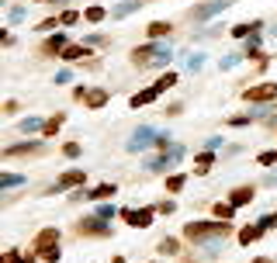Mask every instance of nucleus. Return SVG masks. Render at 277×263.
I'll list each match as a JSON object with an SVG mask.
<instances>
[{
	"instance_id": "1",
	"label": "nucleus",
	"mask_w": 277,
	"mask_h": 263,
	"mask_svg": "<svg viewBox=\"0 0 277 263\" xmlns=\"http://www.w3.org/2000/svg\"><path fill=\"white\" fill-rule=\"evenodd\" d=\"M170 59H173V52H170L166 42H149V45L132 49V63L136 66H166Z\"/></svg>"
},
{
	"instance_id": "2",
	"label": "nucleus",
	"mask_w": 277,
	"mask_h": 263,
	"mask_svg": "<svg viewBox=\"0 0 277 263\" xmlns=\"http://www.w3.org/2000/svg\"><path fill=\"white\" fill-rule=\"evenodd\" d=\"M232 232V225L229 222H191L187 229H184V236L191 239V243H205V239H225Z\"/></svg>"
},
{
	"instance_id": "3",
	"label": "nucleus",
	"mask_w": 277,
	"mask_h": 263,
	"mask_svg": "<svg viewBox=\"0 0 277 263\" xmlns=\"http://www.w3.org/2000/svg\"><path fill=\"white\" fill-rule=\"evenodd\" d=\"M35 253L49 263L59 260V229H42V232L35 236Z\"/></svg>"
},
{
	"instance_id": "4",
	"label": "nucleus",
	"mask_w": 277,
	"mask_h": 263,
	"mask_svg": "<svg viewBox=\"0 0 277 263\" xmlns=\"http://www.w3.org/2000/svg\"><path fill=\"white\" fill-rule=\"evenodd\" d=\"M180 159H184V145H177V142H173V145H170V149H163V152H159L156 159H149V163H145V170H149V173H156V170L177 166Z\"/></svg>"
},
{
	"instance_id": "5",
	"label": "nucleus",
	"mask_w": 277,
	"mask_h": 263,
	"mask_svg": "<svg viewBox=\"0 0 277 263\" xmlns=\"http://www.w3.org/2000/svg\"><path fill=\"white\" fill-rule=\"evenodd\" d=\"M156 138H159V132L156 129H142L132 135V142H129V152H142V149H149V145H156Z\"/></svg>"
},
{
	"instance_id": "6",
	"label": "nucleus",
	"mask_w": 277,
	"mask_h": 263,
	"mask_svg": "<svg viewBox=\"0 0 277 263\" xmlns=\"http://www.w3.org/2000/svg\"><path fill=\"white\" fill-rule=\"evenodd\" d=\"M122 218H125L132 229H149V225H152V208H138V211L136 208H125Z\"/></svg>"
},
{
	"instance_id": "7",
	"label": "nucleus",
	"mask_w": 277,
	"mask_h": 263,
	"mask_svg": "<svg viewBox=\"0 0 277 263\" xmlns=\"http://www.w3.org/2000/svg\"><path fill=\"white\" fill-rule=\"evenodd\" d=\"M243 97H246V101H253V104L274 101V97H277V83H260V87H250V90H246Z\"/></svg>"
},
{
	"instance_id": "8",
	"label": "nucleus",
	"mask_w": 277,
	"mask_h": 263,
	"mask_svg": "<svg viewBox=\"0 0 277 263\" xmlns=\"http://www.w3.org/2000/svg\"><path fill=\"white\" fill-rule=\"evenodd\" d=\"M225 7H229V0H211V3H201V7H194V10H191V21H208V17L222 14Z\"/></svg>"
},
{
	"instance_id": "9",
	"label": "nucleus",
	"mask_w": 277,
	"mask_h": 263,
	"mask_svg": "<svg viewBox=\"0 0 277 263\" xmlns=\"http://www.w3.org/2000/svg\"><path fill=\"white\" fill-rule=\"evenodd\" d=\"M83 180H87V170H66V173L56 180V187H52V191H69V187H80Z\"/></svg>"
},
{
	"instance_id": "10",
	"label": "nucleus",
	"mask_w": 277,
	"mask_h": 263,
	"mask_svg": "<svg viewBox=\"0 0 277 263\" xmlns=\"http://www.w3.org/2000/svg\"><path fill=\"white\" fill-rule=\"evenodd\" d=\"M80 236H108V225H104V218H83L80 222Z\"/></svg>"
},
{
	"instance_id": "11",
	"label": "nucleus",
	"mask_w": 277,
	"mask_h": 263,
	"mask_svg": "<svg viewBox=\"0 0 277 263\" xmlns=\"http://www.w3.org/2000/svg\"><path fill=\"white\" fill-rule=\"evenodd\" d=\"M63 49H66V35H63V31H56V35H52V38H45V45H42V52H45V56H52V52H56V56H63Z\"/></svg>"
},
{
	"instance_id": "12",
	"label": "nucleus",
	"mask_w": 277,
	"mask_h": 263,
	"mask_svg": "<svg viewBox=\"0 0 277 263\" xmlns=\"http://www.w3.org/2000/svg\"><path fill=\"white\" fill-rule=\"evenodd\" d=\"M76 197H90V201H104V197H115V184H111V180H108V184H97L94 191H87V194L80 191Z\"/></svg>"
},
{
	"instance_id": "13",
	"label": "nucleus",
	"mask_w": 277,
	"mask_h": 263,
	"mask_svg": "<svg viewBox=\"0 0 277 263\" xmlns=\"http://www.w3.org/2000/svg\"><path fill=\"white\" fill-rule=\"evenodd\" d=\"M59 59H66V63H83V59H90V52H87V45H66Z\"/></svg>"
},
{
	"instance_id": "14",
	"label": "nucleus",
	"mask_w": 277,
	"mask_h": 263,
	"mask_svg": "<svg viewBox=\"0 0 277 263\" xmlns=\"http://www.w3.org/2000/svg\"><path fill=\"white\" fill-rule=\"evenodd\" d=\"M156 97H159V90H156V87H149V90H138V94H132V101H129V104H132V108H145V104H152Z\"/></svg>"
},
{
	"instance_id": "15",
	"label": "nucleus",
	"mask_w": 277,
	"mask_h": 263,
	"mask_svg": "<svg viewBox=\"0 0 277 263\" xmlns=\"http://www.w3.org/2000/svg\"><path fill=\"white\" fill-rule=\"evenodd\" d=\"M264 232H267V229H264L260 222H257V225H246V229L239 232V243H243V246H250V243H257V239H260Z\"/></svg>"
},
{
	"instance_id": "16",
	"label": "nucleus",
	"mask_w": 277,
	"mask_h": 263,
	"mask_svg": "<svg viewBox=\"0 0 277 263\" xmlns=\"http://www.w3.org/2000/svg\"><path fill=\"white\" fill-rule=\"evenodd\" d=\"M253 194H257V191H253V184H250V187H236V191L229 194V201H232L236 208H243V204H250V201H253Z\"/></svg>"
},
{
	"instance_id": "17",
	"label": "nucleus",
	"mask_w": 277,
	"mask_h": 263,
	"mask_svg": "<svg viewBox=\"0 0 277 263\" xmlns=\"http://www.w3.org/2000/svg\"><path fill=\"white\" fill-rule=\"evenodd\" d=\"M260 31V21H250V24H236L232 28V38H250V35H257Z\"/></svg>"
},
{
	"instance_id": "18",
	"label": "nucleus",
	"mask_w": 277,
	"mask_h": 263,
	"mask_svg": "<svg viewBox=\"0 0 277 263\" xmlns=\"http://www.w3.org/2000/svg\"><path fill=\"white\" fill-rule=\"evenodd\" d=\"M42 145L38 142H28V145H10V149H3V156L10 159V156H28V152H38Z\"/></svg>"
},
{
	"instance_id": "19",
	"label": "nucleus",
	"mask_w": 277,
	"mask_h": 263,
	"mask_svg": "<svg viewBox=\"0 0 277 263\" xmlns=\"http://www.w3.org/2000/svg\"><path fill=\"white\" fill-rule=\"evenodd\" d=\"M108 104V90H87V108H104Z\"/></svg>"
},
{
	"instance_id": "20",
	"label": "nucleus",
	"mask_w": 277,
	"mask_h": 263,
	"mask_svg": "<svg viewBox=\"0 0 277 263\" xmlns=\"http://www.w3.org/2000/svg\"><path fill=\"white\" fill-rule=\"evenodd\" d=\"M198 173H208L211 170V163H215V149H205V152H198Z\"/></svg>"
},
{
	"instance_id": "21",
	"label": "nucleus",
	"mask_w": 277,
	"mask_h": 263,
	"mask_svg": "<svg viewBox=\"0 0 277 263\" xmlns=\"http://www.w3.org/2000/svg\"><path fill=\"white\" fill-rule=\"evenodd\" d=\"M142 3H136V0H125V3H118L115 10H111V17H129V14H136Z\"/></svg>"
},
{
	"instance_id": "22",
	"label": "nucleus",
	"mask_w": 277,
	"mask_h": 263,
	"mask_svg": "<svg viewBox=\"0 0 277 263\" xmlns=\"http://www.w3.org/2000/svg\"><path fill=\"white\" fill-rule=\"evenodd\" d=\"M145 31H149V38H163V35H170V31H173V28H170V24H166V21H152V24H149V28H145Z\"/></svg>"
},
{
	"instance_id": "23",
	"label": "nucleus",
	"mask_w": 277,
	"mask_h": 263,
	"mask_svg": "<svg viewBox=\"0 0 277 263\" xmlns=\"http://www.w3.org/2000/svg\"><path fill=\"white\" fill-rule=\"evenodd\" d=\"M215 215H218V218H222V222H229V218H232V215H236V204H232V201H225V204H222V201H218V204H215Z\"/></svg>"
},
{
	"instance_id": "24",
	"label": "nucleus",
	"mask_w": 277,
	"mask_h": 263,
	"mask_svg": "<svg viewBox=\"0 0 277 263\" xmlns=\"http://www.w3.org/2000/svg\"><path fill=\"white\" fill-rule=\"evenodd\" d=\"M17 129L28 135V132H42V129H45V122H42V118H24V122H21Z\"/></svg>"
},
{
	"instance_id": "25",
	"label": "nucleus",
	"mask_w": 277,
	"mask_h": 263,
	"mask_svg": "<svg viewBox=\"0 0 277 263\" xmlns=\"http://www.w3.org/2000/svg\"><path fill=\"white\" fill-rule=\"evenodd\" d=\"M173 83H177V73H166V76H159V80H156V83H152V87H156V90H159V94H166V90H170V87H173Z\"/></svg>"
},
{
	"instance_id": "26",
	"label": "nucleus",
	"mask_w": 277,
	"mask_h": 263,
	"mask_svg": "<svg viewBox=\"0 0 277 263\" xmlns=\"http://www.w3.org/2000/svg\"><path fill=\"white\" fill-rule=\"evenodd\" d=\"M184 184H187V177H184V173H173V177L166 180V191L177 194V191H184Z\"/></svg>"
},
{
	"instance_id": "27",
	"label": "nucleus",
	"mask_w": 277,
	"mask_h": 263,
	"mask_svg": "<svg viewBox=\"0 0 277 263\" xmlns=\"http://www.w3.org/2000/svg\"><path fill=\"white\" fill-rule=\"evenodd\" d=\"M83 17H87L90 24H97V21H104V17H108V10H104V7H87V14H83Z\"/></svg>"
},
{
	"instance_id": "28",
	"label": "nucleus",
	"mask_w": 277,
	"mask_h": 263,
	"mask_svg": "<svg viewBox=\"0 0 277 263\" xmlns=\"http://www.w3.org/2000/svg\"><path fill=\"white\" fill-rule=\"evenodd\" d=\"M17 184H24V177H17V173H3V177H0V187H3V191H10V187H17Z\"/></svg>"
},
{
	"instance_id": "29",
	"label": "nucleus",
	"mask_w": 277,
	"mask_h": 263,
	"mask_svg": "<svg viewBox=\"0 0 277 263\" xmlns=\"http://www.w3.org/2000/svg\"><path fill=\"white\" fill-rule=\"evenodd\" d=\"M63 122H66V118H63V115H56V118H49V122H45V129H42V132H45V135H56V132L63 129Z\"/></svg>"
},
{
	"instance_id": "30",
	"label": "nucleus",
	"mask_w": 277,
	"mask_h": 263,
	"mask_svg": "<svg viewBox=\"0 0 277 263\" xmlns=\"http://www.w3.org/2000/svg\"><path fill=\"white\" fill-rule=\"evenodd\" d=\"M257 163H260V166H274V163H277V152H274V149H271V152H260V156H257Z\"/></svg>"
},
{
	"instance_id": "31",
	"label": "nucleus",
	"mask_w": 277,
	"mask_h": 263,
	"mask_svg": "<svg viewBox=\"0 0 277 263\" xmlns=\"http://www.w3.org/2000/svg\"><path fill=\"white\" fill-rule=\"evenodd\" d=\"M76 21H80V14H76V10H63V14H59V24H76Z\"/></svg>"
},
{
	"instance_id": "32",
	"label": "nucleus",
	"mask_w": 277,
	"mask_h": 263,
	"mask_svg": "<svg viewBox=\"0 0 277 263\" xmlns=\"http://www.w3.org/2000/svg\"><path fill=\"white\" fill-rule=\"evenodd\" d=\"M201 66H205V56H201V52H194V56L187 59V69H191V73H198Z\"/></svg>"
},
{
	"instance_id": "33",
	"label": "nucleus",
	"mask_w": 277,
	"mask_h": 263,
	"mask_svg": "<svg viewBox=\"0 0 277 263\" xmlns=\"http://www.w3.org/2000/svg\"><path fill=\"white\" fill-rule=\"evenodd\" d=\"M97 218L111 222V218H115V204H101V208H97Z\"/></svg>"
},
{
	"instance_id": "34",
	"label": "nucleus",
	"mask_w": 277,
	"mask_h": 263,
	"mask_svg": "<svg viewBox=\"0 0 277 263\" xmlns=\"http://www.w3.org/2000/svg\"><path fill=\"white\" fill-rule=\"evenodd\" d=\"M253 122V115H236V118H229V125H236V129H243V125H250Z\"/></svg>"
},
{
	"instance_id": "35",
	"label": "nucleus",
	"mask_w": 277,
	"mask_h": 263,
	"mask_svg": "<svg viewBox=\"0 0 277 263\" xmlns=\"http://www.w3.org/2000/svg\"><path fill=\"white\" fill-rule=\"evenodd\" d=\"M63 152H66L69 159H76V156H80V142H66V145H63Z\"/></svg>"
},
{
	"instance_id": "36",
	"label": "nucleus",
	"mask_w": 277,
	"mask_h": 263,
	"mask_svg": "<svg viewBox=\"0 0 277 263\" xmlns=\"http://www.w3.org/2000/svg\"><path fill=\"white\" fill-rule=\"evenodd\" d=\"M260 225H264V229H274L277 225V211H267V215L260 218Z\"/></svg>"
},
{
	"instance_id": "37",
	"label": "nucleus",
	"mask_w": 277,
	"mask_h": 263,
	"mask_svg": "<svg viewBox=\"0 0 277 263\" xmlns=\"http://www.w3.org/2000/svg\"><path fill=\"white\" fill-rule=\"evenodd\" d=\"M159 253H177V239H163L159 243Z\"/></svg>"
},
{
	"instance_id": "38",
	"label": "nucleus",
	"mask_w": 277,
	"mask_h": 263,
	"mask_svg": "<svg viewBox=\"0 0 277 263\" xmlns=\"http://www.w3.org/2000/svg\"><path fill=\"white\" fill-rule=\"evenodd\" d=\"M7 17H10V21H24V7H10Z\"/></svg>"
},
{
	"instance_id": "39",
	"label": "nucleus",
	"mask_w": 277,
	"mask_h": 263,
	"mask_svg": "<svg viewBox=\"0 0 277 263\" xmlns=\"http://www.w3.org/2000/svg\"><path fill=\"white\" fill-rule=\"evenodd\" d=\"M173 208H177V204H173V201H163V204H159V208H156V211H159V215H173Z\"/></svg>"
},
{
	"instance_id": "40",
	"label": "nucleus",
	"mask_w": 277,
	"mask_h": 263,
	"mask_svg": "<svg viewBox=\"0 0 277 263\" xmlns=\"http://www.w3.org/2000/svg\"><path fill=\"white\" fill-rule=\"evenodd\" d=\"M0 263H24V257H17V253H3Z\"/></svg>"
},
{
	"instance_id": "41",
	"label": "nucleus",
	"mask_w": 277,
	"mask_h": 263,
	"mask_svg": "<svg viewBox=\"0 0 277 263\" xmlns=\"http://www.w3.org/2000/svg\"><path fill=\"white\" fill-rule=\"evenodd\" d=\"M239 59H243V56H225V59H222V69H232Z\"/></svg>"
},
{
	"instance_id": "42",
	"label": "nucleus",
	"mask_w": 277,
	"mask_h": 263,
	"mask_svg": "<svg viewBox=\"0 0 277 263\" xmlns=\"http://www.w3.org/2000/svg\"><path fill=\"white\" fill-rule=\"evenodd\" d=\"M69 80H73V73H69V69H59V73H56V83H69Z\"/></svg>"
},
{
	"instance_id": "43",
	"label": "nucleus",
	"mask_w": 277,
	"mask_h": 263,
	"mask_svg": "<svg viewBox=\"0 0 277 263\" xmlns=\"http://www.w3.org/2000/svg\"><path fill=\"white\" fill-rule=\"evenodd\" d=\"M267 187H277V173H267V180H264Z\"/></svg>"
},
{
	"instance_id": "44",
	"label": "nucleus",
	"mask_w": 277,
	"mask_h": 263,
	"mask_svg": "<svg viewBox=\"0 0 277 263\" xmlns=\"http://www.w3.org/2000/svg\"><path fill=\"white\" fill-rule=\"evenodd\" d=\"M111 263H125V260H122V257H115V260H111Z\"/></svg>"
},
{
	"instance_id": "45",
	"label": "nucleus",
	"mask_w": 277,
	"mask_h": 263,
	"mask_svg": "<svg viewBox=\"0 0 277 263\" xmlns=\"http://www.w3.org/2000/svg\"><path fill=\"white\" fill-rule=\"evenodd\" d=\"M257 263H271V260H257Z\"/></svg>"
},
{
	"instance_id": "46",
	"label": "nucleus",
	"mask_w": 277,
	"mask_h": 263,
	"mask_svg": "<svg viewBox=\"0 0 277 263\" xmlns=\"http://www.w3.org/2000/svg\"><path fill=\"white\" fill-rule=\"evenodd\" d=\"M38 3H49V0H38Z\"/></svg>"
}]
</instances>
